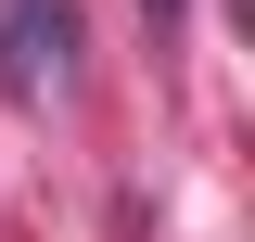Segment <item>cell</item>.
<instances>
[{
    "label": "cell",
    "instance_id": "cell-1",
    "mask_svg": "<svg viewBox=\"0 0 255 242\" xmlns=\"http://www.w3.org/2000/svg\"><path fill=\"white\" fill-rule=\"evenodd\" d=\"M0 90L13 102L77 90V13L64 0H0Z\"/></svg>",
    "mask_w": 255,
    "mask_h": 242
},
{
    "label": "cell",
    "instance_id": "cell-2",
    "mask_svg": "<svg viewBox=\"0 0 255 242\" xmlns=\"http://www.w3.org/2000/svg\"><path fill=\"white\" fill-rule=\"evenodd\" d=\"M140 13H153V38H166V26H179V0H140Z\"/></svg>",
    "mask_w": 255,
    "mask_h": 242
}]
</instances>
